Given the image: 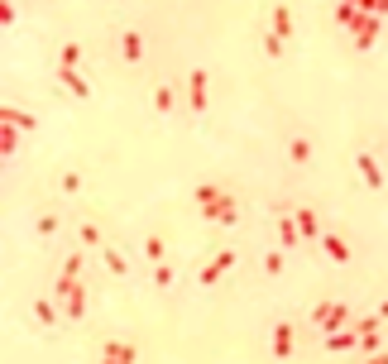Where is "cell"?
Returning <instances> with one entry per match:
<instances>
[{"mask_svg":"<svg viewBox=\"0 0 388 364\" xmlns=\"http://www.w3.org/2000/svg\"><path fill=\"white\" fill-rule=\"evenodd\" d=\"M130 360H134L130 345H110V350H105V364H130Z\"/></svg>","mask_w":388,"mask_h":364,"instance_id":"1","label":"cell"},{"mask_svg":"<svg viewBox=\"0 0 388 364\" xmlns=\"http://www.w3.org/2000/svg\"><path fill=\"white\" fill-rule=\"evenodd\" d=\"M274 350H278V355H288V350H292V331H288V326H278V336H274Z\"/></svg>","mask_w":388,"mask_h":364,"instance_id":"2","label":"cell"},{"mask_svg":"<svg viewBox=\"0 0 388 364\" xmlns=\"http://www.w3.org/2000/svg\"><path fill=\"white\" fill-rule=\"evenodd\" d=\"M192 101H196V105L206 101V82H201V72H196V77H192Z\"/></svg>","mask_w":388,"mask_h":364,"instance_id":"3","label":"cell"},{"mask_svg":"<svg viewBox=\"0 0 388 364\" xmlns=\"http://www.w3.org/2000/svg\"><path fill=\"white\" fill-rule=\"evenodd\" d=\"M379 364H388V360H379Z\"/></svg>","mask_w":388,"mask_h":364,"instance_id":"4","label":"cell"}]
</instances>
